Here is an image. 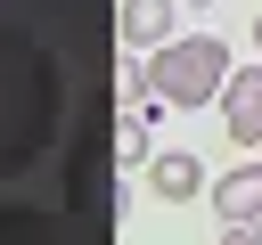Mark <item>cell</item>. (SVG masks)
I'll return each instance as SVG.
<instances>
[{"mask_svg": "<svg viewBox=\"0 0 262 245\" xmlns=\"http://www.w3.org/2000/svg\"><path fill=\"white\" fill-rule=\"evenodd\" d=\"M57 122H66V65L33 33L0 24V180L33 172L57 139Z\"/></svg>", "mask_w": 262, "mask_h": 245, "instance_id": "6da1fadb", "label": "cell"}, {"mask_svg": "<svg viewBox=\"0 0 262 245\" xmlns=\"http://www.w3.org/2000/svg\"><path fill=\"white\" fill-rule=\"evenodd\" d=\"M147 90H156V106H213V98L229 90V49H221L213 33L164 41V49L147 57Z\"/></svg>", "mask_w": 262, "mask_h": 245, "instance_id": "7a4b0ae2", "label": "cell"}, {"mask_svg": "<svg viewBox=\"0 0 262 245\" xmlns=\"http://www.w3.org/2000/svg\"><path fill=\"white\" fill-rule=\"evenodd\" d=\"M0 245H90V229L49 204H0Z\"/></svg>", "mask_w": 262, "mask_h": 245, "instance_id": "3957f363", "label": "cell"}, {"mask_svg": "<svg viewBox=\"0 0 262 245\" xmlns=\"http://www.w3.org/2000/svg\"><path fill=\"white\" fill-rule=\"evenodd\" d=\"M221 122H229V139H237V147H262V65H229Z\"/></svg>", "mask_w": 262, "mask_h": 245, "instance_id": "277c9868", "label": "cell"}, {"mask_svg": "<svg viewBox=\"0 0 262 245\" xmlns=\"http://www.w3.org/2000/svg\"><path fill=\"white\" fill-rule=\"evenodd\" d=\"M213 212H221V229H254V220H262V163L221 172V180H213Z\"/></svg>", "mask_w": 262, "mask_h": 245, "instance_id": "5b68a950", "label": "cell"}, {"mask_svg": "<svg viewBox=\"0 0 262 245\" xmlns=\"http://www.w3.org/2000/svg\"><path fill=\"white\" fill-rule=\"evenodd\" d=\"M147 188L164 196V204H196L213 180H205V163L196 155H180V147H164V155H147Z\"/></svg>", "mask_w": 262, "mask_h": 245, "instance_id": "8992f818", "label": "cell"}, {"mask_svg": "<svg viewBox=\"0 0 262 245\" xmlns=\"http://www.w3.org/2000/svg\"><path fill=\"white\" fill-rule=\"evenodd\" d=\"M172 16H180V0H123L115 24H123L131 49H164V41H172Z\"/></svg>", "mask_w": 262, "mask_h": 245, "instance_id": "52a82bcc", "label": "cell"}, {"mask_svg": "<svg viewBox=\"0 0 262 245\" xmlns=\"http://www.w3.org/2000/svg\"><path fill=\"white\" fill-rule=\"evenodd\" d=\"M115 155H123V163H147L156 147H147V131H139V122H115Z\"/></svg>", "mask_w": 262, "mask_h": 245, "instance_id": "ba28073f", "label": "cell"}, {"mask_svg": "<svg viewBox=\"0 0 262 245\" xmlns=\"http://www.w3.org/2000/svg\"><path fill=\"white\" fill-rule=\"evenodd\" d=\"M213 245H262V229H221Z\"/></svg>", "mask_w": 262, "mask_h": 245, "instance_id": "9c48e42d", "label": "cell"}, {"mask_svg": "<svg viewBox=\"0 0 262 245\" xmlns=\"http://www.w3.org/2000/svg\"><path fill=\"white\" fill-rule=\"evenodd\" d=\"M254 49H262V16H254Z\"/></svg>", "mask_w": 262, "mask_h": 245, "instance_id": "30bf717a", "label": "cell"}, {"mask_svg": "<svg viewBox=\"0 0 262 245\" xmlns=\"http://www.w3.org/2000/svg\"><path fill=\"white\" fill-rule=\"evenodd\" d=\"M196 8H213V0H196Z\"/></svg>", "mask_w": 262, "mask_h": 245, "instance_id": "8fae6325", "label": "cell"}, {"mask_svg": "<svg viewBox=\"0 0 262 245\" xmlns=\"http://www.w3.org/2000/svg\"><path fill=\"white\" fill-rule=\"evenodd\" d=\"M254 229H262V220H254Z\"/></svg>", "mask_w": 262, "mask_h": 245, "instance_id": "7c38bea8", "label": "cell"}]
</instances>
